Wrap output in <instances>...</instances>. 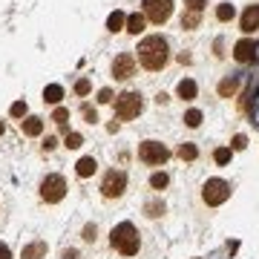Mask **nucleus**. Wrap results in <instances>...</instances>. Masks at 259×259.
Masks as SVG:
<instances>
[{
    "label": "nucleus",
    "mask_w": 259,
    "mask_h": 259,
    "mask_svg": "<svg viewBox=\"0 0 259 259\" xmlns=\"http://www.w3.org/2000/svg\"><path fill=\"white\" fill-rule=\"evenodd\" d=\"M144 15H147V20L161 26L173 15V0H144Z\"/></svg>",
    "instance_id": "7"
},
{
    "label": "nucleus",
    "mask_w": 259,
    "mask_h": 259,
    "mask_svg": "<svg viewBox=\"0 0 259 259\" xmlns=\"http://www.w3.org/2000/svg\"><path fill=\"white\" fill-rule=\"evenodd\" d=\"M185 6L190 12H199V15H202V9L207 6V0H185Z\"/></svg>",
    "instance_id": "30"
},
{
    "label": "nucleus",
    "mask_w": 259,
    "mask_h": 259,
    "mask_svg": "<svg viewBox=\"0 0 259 259\" xmlns=\"http://www.w3.org/2000/svg\"><path fill=\"white\" fill-rule=\"evenodd\" d=\"M233 15H236V9H233V3H219V6H216V20H222V23H228V20H233Z\"/></svg>",
    "instance_id": "20"
},
{
    "label": "nucleus",
    "mask_w": 259,
    "mask_h": 259,
    "mask_svg": "<svg viewBox=\"0 0 259 259\" xmlns=\"http://www.w3.org/2000/svg\"><path fill=\"white\" fill-rule=\"evenodd\" d=\"M98 101H101V104H110V101H112V90H101V93H98Z\"/></svg>",
    "instance_id": "35"
},
{
    "label": "nucleus",
    "mask_w": 259,
    "mask_h": 259,
    "mask_svg": "<svg viewBox=\"0 0 259 259\" xmlns=\"http://www.w3.org/2000/svg\"><path fill=\"white\" fill-rule=\"evenodd\" d=\"M61 259H78V250H72V248L64 250V253H61Z\"/></svg>",
    "instance_id": "38"
},
{
    "label": "nucleus",
    "mask_w": 259,
    "mask_h": 259,
    "mask_svg": "<svg viewBox=\"0 0 259 259\" xmlns=\"http://www.w3.org/2000/svg\"><path fill=\"white\" fill-rule=\"evenodd\" d=\"M199 20H202V15H199V12L185 9V15H182V29H196V26H199Z\"/></svg>",
    "instance_id": "22"
},
{
    "label": "nucleus",
    "mask_w": 259,
    "mask_h": 259,
    "mask_svg": "<svg viewBox=\"0 0 259 259\" xmlns=\"http://www.w3.org/2000/svg\"><path fill=\"white\" fill-rule=\"evenodd\" d=\"M256 49H259L256 40L245 37V40H239V44L233 47V61H239V64H250V61L256 58Z\"/></svg>",
    "instance_id": "10"
},
{
    "label": "nucleus",
    "mask_w": 259,
    "mask_h": 259,
    "mask_svg": "<svg viewBox=\"0 0 259 259\" xmlns=\"http://www.w3.org/2000/svg\"><path fill=\"white\" fill-rule=\"evenodd\" d=\"M64 144H66L69 150H78V147L83 144V136H81V133H66V141H64Z\"/></svg>",
    "instance_id": "25"
},
{
    "label": "nucleus",
    "mask_w": 259,
    "mask_h": 259,
    "mask_svg": "<svg viewBox=\"0 0 259 259\" xmlns=\"http://www.w3.org/2000/svg\"><path fill=\"white\" fill-rule=\"evenodd\" d=\"M127 190V173H121V170H110L101 182V193L107 199H118L121 193Z\"/></svg>",
    "instance_id": "8"
},
{
    "label": "nucleus",
    "mask_w": 259,
    "mask_h": 259,
    "mask_svg": "<svg viewBox=\"0 0 259 259\" xmlns=\"http://www.w3.org/2000/svg\"><path fill=\"white\" fill-rule=\"evenodd\" d=\"M139 112H141V95L139 93H121V95H115V115H118L121 121L136 118Z\"/></svg>",
    "instance_id": "4"
},
{
    "label": "nucleus",
    "mask_w": 259,
    "mask_h": 259,
    "mask_svg": "<svg viewBox=\"0 0 259 259\" xmlns=\"http://www.w3.org/2000/svg\"><path fill=\"white\" fill-rule=\"evenodd\" d=\"M202 199L210 207H216V204H225L228 199H231V185L225 182V179H207L202 185Z\"/></svg>",
    "instance_id": "3"
},
{
    "label": "nucleus",
    "mask_w": 259,
    "mask_h": 259,
    "mask_svg": "<svg viewBox=\"0 0 259 259\" xmlns=\"http://www.w3.org/2000/svg\"><path fill=\"white\" fill-rule=\"evenodd\" d=\"M124 26H127V32H133V35L144 32V15H139V12H136V15H130Z\"/></svg>",
    "instance_id": "19"
},
{
    "label": "nucleus",
    "mask_w": 259,
    "mask_h": 259,
    "mask_svg": "<svg viewBox=\"0 0 259 259\" xmlns=\"http://www.w3.org/2000/svg\"><path fill=\"white\" fill-rule=\"evenodd\" d=\"M213 161H216V164H228V161H231V147H219L213 153Z\"/></svg>",
    "instance_id": "26"
},
{
    "label": "nucleus",
    "mask_w": 259,
    "mask_h": 259,
    "mask_svg": "<svg viewBox=\"0 0 259 259\" xmlns=\"http://www.w3.org/2000/svg\"><path fill=\"white\" fill-rule=\"evenodd\" d=\"M3 130H6V127H3V121H0V136H3Z\"/></svg>",
    "instance_id": "39"
},
{
    "label": "nucleus",
    "mask_w": 259,
    "mask_h": 259,
    "mask_svg": "<svg viewBox=\"0 0 259 259\" xmlns=\"http://www.w3.org/2000/svg\"><path fill=\"white\" fill-rule=\"evenodd\" d=\"M196 156H199V147L190 144V141H185V144L179 147V158H182V161H196Z\"/></svg>",
    "instance_id": "21"
},
{
    "label": "nucleus",
    "mask_w": 259,
    "mask_h": 259,
    "mask_svg": "<svg viewBox=\"0 0 259 259\" xmlns=\"http://www.w3.org/2000/svg\"><path fill=\"white\" fill-rule=\"evenodd\" d=\"M58 147V139L55 136H47V141H44V150H55Z\"/></svg>",
    "instance_id": "36"
},
{
    "label": "nucleus",
    "mask_w": 259,
    "mask_h": 259,
    "mask_svg": "<svg viewBox=\"0 0 259 259\" xmlns=\"http://www.w3.org/2000/svg\"><path fill=\"white\" fill-rule=\"evenodd\" d=\"M239 26H242V32H245V35H250L253 29H259V3H253V6H248V9H245V15H242V20H239Z\"/></svg>",
    "instance_id": "11"
},
{
    "label": "nucleus",
    "mask_w": 259,
    "mask_h": 259,
    "mask_svg": "<svg viewBox=\"0 0 259 259\" xmlns=\"http://www.w3.org/2000/svg\"><path fill=\"white\" fill-rule=\"evenodd\" d=\"M248 147V139L245 136H233V150H245Z\"/></svg>",
    "instance_id": "34"
},
{
    "label": "nucleus",
    "mask_w": 259,
    "mask_h": 259,
    "mask_svg": "<svg viewBox=\"0 0 259 259\" xmlns=\"http://www.w3.org/2000/svg\"><path fill=\"white\" fill-rule=\"evenodd\" d=\"M110 242H112V248L121 250L124 256H136L141 248V239H139V231H136V225L133 222H121L112 228L110 233Z\"/></svg>",
    "instance_id": "2"
},
{
    "label": "nucleus",
    "mask_w": 259,
    "mask_h": 259,
    "mask_svg": "<svg viewBox=\"0 0 259 259\" xmlns=\"http://www.w3.org/2000/svg\"><path fill=\"white\" fill-rule=\"evenodd\" d=\"M236 90H239V78H222L219 81V95L222 98H233Z\"/></svg>",
    "instance_id": "16"
},
{
    "label": "nucleus",
    "mask_w": 259,
    "mask_h": 259,
    "mask_svg": "<svg viewBox=\"0 0 259 259\" xmlns=\"http://www.w3.org/2000/svg\"><path fill=\"white\" fill-rule=\"evenodd\" d=\"M52 121H55V124H61V127H64L66 121H69V110H64V107H58V110L52 112Z\"/></svg>",
    "instance_id": "29"
},
{
    "label": "nucleus",
    "mask_w": 259,
    "mask_h": 259,
    "mask_svg": "<svg viewBox=\"0 0 259 259\" xmlns=\"http://www.w3.org/2000/svg\"><path fill=\"white\" fill-rule=\"evenodd\" d=\"M185 124L196 130L199 124H202V112H199V110H187V112H185Z\"/></svg>",
    "instance_id": "24"
},
{
    "label": "nucleus",
    "mask_w": 259,
    "mask_h": 259,
    "mask_svg": "<svg viewBox=\"0 0 259 259\" xmlns=\"http://www.w3.org/2000/svg\"><path fill=\"white\" fill-rule=\"evenodd\" d=\"M75 93H78V95H90V81H87V78H81V81L75 83Z\"/></svg>",
    "instance_id": "31"
},
{
    "label": "nucleus",
    "mask_w": 259,
    "mask_h": 259,
    "mask_svg": "<svg viewBox=\"0 0 259 259\" xmlns=\"http://www.w3.org/2000/svg\"><path fill=\"white\" fill-rule=\"evenodd\" d=\"M139 61L144 69L150 72H158V69H164L167 61H170V47H167V40L161 35H147L144 40L139 44Z\"/></svg>",
    "instance_id": "1"
},
{
    "label": "nucleus",
    "mask_w": 259,
    "mask_h": 259,
    "mask_svg": "<svg viewBox=\"0 0 259 259\" xmlns=\"http://www.w3.org/2000/svg\"><path fill=\"white\" fill-rule=\"evenodd\" d=\"M0 259H12V250H9V245H0Z\"/></svg>",
    "instance_id": "37"
},
{
    "label": "nucleus",
    "mask_w": 259,
    "mask_h": 259,
    "mask_svg": "<svg viewBox=\"0 0 259 259\" xmlns=\"http://www.w3.org/2000/svg\"><path fill=\"white\" fill-rule=\"evenodd\" d=\"M95 233H98V228H95V225H87V228H83V239L95 242Z\"/></svg>",
    "instance_id": "32"
},
{
    "label": "nucleus",
    "mask_w": 259,
    "mask_h": 259,
    "mask_svg": "<svg viewBox=\"0 0 259 259\" xmlns=\"http://www.w3.org/2000/svg\"><path fill=\"white\" fill-rule=\"evenodd\" d=\"M64 98V87H58V83H49L47 90H44V101L47 104H58Z\"/></svg>",
    "instance_id": "18"
},
{
    "label": "nucleus",
    "mask_w": 259,
    "mask_h": 259,
    "mask_svg": "<svg viewBox=\"0 0 259 259\" xmlns=\"http://www.w3.org/2000/svg\"><path fill=\"white\" fill-rule=\"evenodd\" d=\"M124 23H127V15H124V12H118V9L107 18V29H110V32H121V29H124Z\"/></svg>",
    "instance_id": "17"
},
{
    "label": "nucleus",
    "mask_w": 259,
    "mask_h": 259,
    "mask_svg": "<svg viewBox=\"0 0 259 259\" xmlns=\"http://www.w3.org/2000/svg\"><path fill=\"white\" fill-rule=\"evenodd\" d=\"M95 170H98V161H95L93 156H83L81 161H78V164H75V173H78V176H81V179L93 176Z\"/></svg>",
    "instance_id": "13"
},
{
    "label": "nucleus",
    "mask_w": 259,
    "mask_h": 259,
    "mask_svg": "<svg viewBox=\"0 0 259 259\" xmlns=\"http://www.w3.org/2000/svg\"><path fill=\"white\" fill-rule=\"evenodd\" d=\"M9 112L15 115V118H26V101H15L9 107Z\"/></svg>",
    "instance_id": "28"
},
{
    "label": "nucleus",
    "mask_w": 259,
    "mask_h": 259,
    "mask_svg": "<svg viewBox=\"0 0 259 259\" xmlns=\"http://www.w3.org/2000/svg\"><path fill=\"white\" fill-rule=\"evenodd\" d=\"M176 93H179V98H185V101H193L196 98V81H190V78H182L179 81V87H176Z\"/></svg>",
    "instance_id": "14"
},
{
    "label": "nucleus",
    "mask_w": 259,
    "mask_h": 259,
    "mask_svg": "<svg viewBox=\"0 0 259 259\" xmlns=\"http://www.w3.org/2000/svg\"><path fill=\"white\" fill-rule=\"evenodd\" d=\"M133 75H136V55L121 52V55L112 61V78H115V81H127Z\"/></svg>",
    "instance_id": "9"
},
{
    "label": "nucleus",
    "mask_w": 259,
    "mask_h": 259,
    "mask_svg": "<svg viewBox=\"0 0 259 259\" xmlns=\"http://www.w3.org/2000/svg\"><path fill=\"white\" fill-rule=\"evenodd\" d=\"M40 196H44V202H49V204L61 202V199L66 196V182H64V176L52 173V176L44 179V182H40Z\"/></svg>",
    "instance_id": "6"
},
{
    "label": "nucleus",
    "mask_w": 259,
    "mask_h": 259,
    "mask_svg": "<svg viewBox=\"0 0 259 259\" xmlns=\"http://www.w3.org/2000/svg\"><path fill=\"white\" fill-rule=\"evenodd\" d=\"M83 118L90 121V124H95V121H98V115H95V110H93V107H90V104L83 107Z\"/></svg>",
    "instance_id": "33"
},
{
    "label": "nucleus",
    "mask_w": 259,
    "mask_h": 259,
    "mask_svg": "<svg viewBox=\"0 0 259 259\" xmlns=\"http://www.w3.org/2000/svg\"><path fill=\"white\" fill-rule=\"evenodd\" d=\"M167 182H170L167 173H153V176H150V187H153V190H164Z\"/></svg>",
    "instance_id": "23"
},
{
    "label": "nucleus",
    "mask_w": 259,
    "mask_h": 259,
    "mask_svg": "<svg viewBox=\"0 0 259 259\" xmlns=\"http://www.w3.org/2000/svg\"><path fill=\"white\" fill-rule=\"evenodd\" d=\"M44 253H47V242L37 239V242H32V245H26V248H23L20 259H40Z\"/></svg>",
    "instance_id": "15"
},
{
    "label": "nucleus",
    "mask_w": 259,
    "mask_h": 259,
    "mask_svg": "<svg viewBox=\"0 0 259 259\" xmlns=\"http://www.w3.org/2000/svg\"><path fill=\"white\" fill-rule=\"evenodd\" d=\"M139 158L144 164H164L167 158H170V150L161 144V141H141L139 144Z\"/></svg>",
    "instance_id": "5"
},
{
    "label": "nucleus",
    "mask_w": 259,
    "mask_h": 259,
    "mask_svg": "<svg viewBox=\"0 0 259 259\" xmlns=\"http://www.w3.org/2000/svg\"><path fill=\"white\" fill-rule=\"evenodd\" d=\"M20 130H23L26 136H40V133H44V118H37V115H26V118L20 121Z\"/></svg>",
    "instance_id": "12"
},
{
    "label": "nucleus",
    "mask_w": 259,
    "mask_h": 259,
    "mask_svg": "<svg viewBox=\"0 0 259 259\" xmlns=\"http://www.w3.org/2000/svg\"><path fill=\"white\" fill-rule=\"evenodd\" d=\"M144 210H147L150 219H156V216H161V213H164V204H161V202H147V207H144Z\"/></svg>",
    "instance_id": "27"
}]
</instances>
